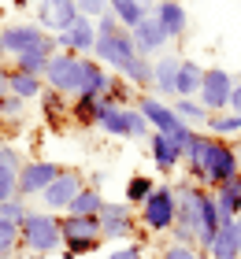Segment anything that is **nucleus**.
Wrapping results in <instances>:
<instances>
[{"label": "nucleus", "mask_w": 241, "mask_h": 259, "mask_svg": "<svg viewBox=\"0 0 241 259\" xmlns=\"http://www.w3.org/2000/svg\"><path fill=\"white\" fill-rule=\"evenodd\" d=\"M119 78H123L130 89H149L152 93V60L137 52L126 67H119Z\"/></svg>", "instance_id": "obj_24"}, {"label": "nucleus", "mask_w": 241, "mask_h": 259, "mask_svg": "<svg viewBox=\"0 0 241 259\" xmlns=\"http://www.w3.org/2000/svg\"><path fill=\"white\" fill-rule=\"evenodd\" d=\"M137 4H145V8H156V4H160V0H137Z\"/></svg>", "instance_id": "obj_46"}, {"label": "nucleus", "mask_w": 241, "mask_h": 259, "mask_svg": "<svg viewBox=\"0 0 241 259\" xmlns=\"http://www.w3.org/2000/svg\"><path fill=\"white\" fill-rule=\"evenodd\" d=\"M171 111H175L189 130H200L204 122H208V108H204L197 97H175V100H171Z\"/></svg>", "instance_id": "obj_27"}, {"label": "nucleus", "mask_w": 241, "mask_h": 259, "mask_svg": "<svg viewBox=\"0 0 241 259\" xmlns=\"http://www.w3.org/2000/svg\"><path fill=\"white\" fill-rule=\"evenodd\" d=\"M48 60L52 56H45V52H26V56H19L15 63V70H22V74H33V78H45V67H48Z\"/></svg>", "instance_id": "obj_35"}, {"label": "nucleus", "mask_w": 241, "mask_h": 259, "mask_svg": "<svg viewBox=\"0 0 241 259\" xmlns=\"http://www.w3.org/2000/svg\"><path fill=\"white\" fill-rule=\"evenodd\" d=\"M108 11H112V15L119 19V26H123V30H134V26H137L145 15H149L152 8L137 4V0H108Z\"/></svg>", "instance_id": "obj_29"}, {"label": "nucleus", "mask_w": 241, "mask_h": 259, "mask_svg": "<svg viewBox=\"0 0 241 259\" xmlns=\"http://www.w3.org/2000/svg\"><path fill=\"white\" fill-rule=\"evenodd\" d=\"M160 259H200L197 244H178V241H167L160 248Z\"/></svg>", "instance_id": "obj_38"}, {"label": "nucleus", "mask_w": 241, "mask_h": 259, "mask_svg": "<svg viewBox=\"0 0 241 259\" xmlns=\"http://www.w3.org/2000/svg\"><path fill=\"white\" fill-rule=\"evenodd\" d=\"M59 237H63V252L71 255H89L100 248V219L96 215H59Z\"/></svg>", "instance_id": "obj_6"}, {"label": "nucleus", "mask_w": 241, "mask_h": 259, "mask_svg": "<svg viewBox=\"0 0 241 259\" xmlns=\"http://www.w3.org/2000/svg\"><path fill=\"white\" fill-rule=\"evenodd\" d=\"M8 74H11V63H4V60H0V97L8 93Z\"/></svg>", "instance_id": "obj_44"}, {"label": "nucleus", "mask_w": 241, "mask_h": 259, "mask_svg": "<svg viewBox=\"0 0 241 259\" xmlns=\"http://www.w3.org/2000/svg\"><path fill=\"white\" fill-rule=\"evenodd\" d=\"M108 81H112V70L89 56L86 67H82V97H96V100H100L108 93Z\"/></svg>", "instance_id": "obj_23"}, {"label": "nucleus", "mask_w": 241, "mask_h": 259, "mask_svg": "<svg viewBox=\"0 0 241 259\" xmlns=\"http://www.w3.org/2000/svg\"><path fill=\"white\" fill-rule=\"evenodd\" d=\"M152 19L160 22V30L167 33V41H182V33L189 26V15H186V8L178 4V0H160V4L152 8Z\"/></svg>", "instance_id": "obj_19"}, {"label": "nucleus", "mask_w": 241, "mask_h": 259, "mask_svg": "<svg viewBox=\"0 0 241 259\" xmlns=\"http://www.w3.org/2000/svg\"><path fill=\"white\" fill-rule=\"evenodd\" d=\"M82 67L86 60L75 52H56L45 67V89L59 93V97H78L82 93Z\"/></svg>", "instance_id": "obj_8"}, {"label": "nucleus", "mask_w": 241, "mask_h": 259, "mask_svg": "<svg viewBox=\"0 0 241 259\" xmlns=\"http://www.w3.org/2000/svg\"><path fill=\"white\" fill-rule=\"evenodd\" d=\"M178 60H182V56H160V60H152V97H160V100H167V104L175 100Z\"/></svg>", "instance_id": "obj_20"}, {"label": "nucleus", "mask_w": 241, "mask_h": 259, "mask_svg": "<svg viewBox=\"0 0 241 259\" xmlns=\"http://www.w3.org/2000/svg\"><path fill=\"white\" fill-rule=\"evenodd\" d=\"M204 67L193 60H178V78H175V97H200Z\"/></svg>", "instance_id": "obj_25"}, {"label": "nucleus", "mask_w": 241, "mask_h": 259, "mask_svg": "<svg viewBox=\"0 0 241 259\" xmlns=\"http://www.w3.org/2000/svg\"><path fill=\"white\" fill-rule=\"evenodd\" d=\"M30 215V200H22V196H11L0 204V219L4 222H15V226H22V219Z\"/></svg>", "instance_id": "obj_36"}, {"label": "nucleus", "mask_w": 241, "mask_h": 259, "mask_svg": "<svg viewBox=\"0 0 241 259\" xmlns=\"http://www.w3.org/2000/svg\"><path fill=\"white\" fill-rule=\"evenodd\" d=\"M0 45H4V56H11V60H19V56H26V52L56 56L52 33H45L38 22H15V26H0Z\"/></svg>", "instance_id": "obj_5"}, {"label": "nucleus", "mask_w": 241, "mask_h": 259, "mask_svg": "<svg viewBox=\"0 0 241 259\" xmlns=\"http://www.w3.org/2000/svg\"><path fill=\"white\" fill-rule=\"evenodd\" d=\"M237 259H241V255H237Z\"/></svg>", "instance_id": "obj_50"}, {"label": "nucleus", "mask_w": 241, "mask_h": 259, "mask_svg": "<svg viewBox=\"0 0 241 259\" xmlns=\"http://www.w3.org/2000/svg\"><path fill=\"white\" fill-rule=\"evenodd\" d=\"M96 130L108 137H126V141H145L152 134L145 115L130 104V108H115L112 100H100L96 104Z\"/></svg>", "instance_id": "obj_3"}, {"label": "nucleus", "mask_w": 241, "mask_h": 259, "mask_svg": "<svg viewBox=\"0 0 241 259\" xmlns=\"http://www.w3.org/2000/svg\"><path fill=\"white\" fill-rule=\"evenodd\" d=\"M100 207H104V193H100V185L86 182V189H82L75 200H71L67 215H100Z\"/></svg>", "instance_id": "obj_30"}, {"label": "nucleus", "mask_w": 241, "mask_h": 259, "mask_svg": "<svg viewBox=\"0 0 241 259\" xmlns=\"http://www.w3.org/2000/svg\"><path fill=\"white\" fill-rule=\"evenodd\" d=\"M175 185V226H171V241L178 244H197L200 237V204L208 189L204 185H193L186 182H171Z\"/></svg>", "instance_id": "obj_1"}, {"label": "nucleus", "mask_w": 241, "mask_h": 259, "mask_svg": "<svg viewBox=\"0 0 241 259\" xmlns=\"http://www.w3.org/2000/svg\"><path fill=\"white\" fill-rule=\"evenodd\" d=\"M108 259H145V244L141 241H130V244H119V248L108 255Z\"/></svg>", "instance_id": "obj_42"}, {"label": "nucleus", "mask_w": 241, "mask_h": 259, "mask_svg": "<svg viewBox=\"0 0 241 259\" xmlns=\"http://www.w3.org/2000/svg\"><path fill=\"white\" fill-rule=\"evenodd\" d=\"M134 108L145 115V122H149V130L152 134H167L171 137L178 126H182V119H178V115L171 111V104L167 100H160V97H152V93H145V97L134 104Z\"/></svg>", "instance_id": "obj_16"}, {"label": "nucleus", "mask_w": 241, "mask_h": 259, "mask_svg": "<svg viewBox=\"0 0 241 259\" xmlns=\"http://www.w3.org/2000/svg\"><path fill=\"white\" fill-rule=\"evenodd\" d=\"M78 4L75 0H38V26L45 33H63L78 22Z\"/></svg>", "instance_id": "obj_14"}, {"label": "nucleus", "mask_w": 241, "mask_h": 259, "mask_svg": "<svg viewBox=\"0 0 241 259\" xmlns=\"http://www.w3.org/2000/svg\"><path fill=\"white\" fill-rule=\"evenodd\" d=\"M152 189H156V182L149 178V174H134V178L126 182V196H123V200L137 211V207L145 204V200H149V193H152Z\"/></svg>", "instance_id": "obj_32"}, {"label": "nucleus", "mask_w": 241, "mask_h": 259, "mask_svg": "<svg viewBox=\"0 0 241 259\" xmlns=\"http://www.w3.org/2000/svg\"><path fill=\"white\" fill-rule=\"evenodd\" d=\"M0 60H4V45H0Z\"/></svg>", "instance_id": "obj_47"}, {"label": "nucleus", "mask_w": 241, "mask_h": 259, "mask_svg": "<svg viewBox=\"0 0 241 259\" xmlns=\"http://www.w3.org/2000/svg\"><path fill=\"white\" fill-rule=\"evenodd\" d=\"M52 41H56V52H75V56H82V60H89V56H93V45H96V22L78 19L71 30L52 33Z\"/></svg>", "instance_id": "obj_15"}, {"label": "nucleus", "mask_w": 241, "mask_h": 259, "mask_svg": "<svg viewBox=\"0 0 241 259\" xmlns=\"http://www.w3.org/2000/svg\"><path fill=\"white\" fill-rule=\"evenodd\" d=\"M112 33H123V26H119V19L112 11H104V15L96 19V37H112Z\"/></svg>", "instance_id": "obj_41"}, {"label": "nucleus", "mask_w": 241, "mask_h": 259, "mask_svg": "<svg viewBox=\"0 0 241 259\" xmlns=\"http://www.w3.org/2000/svg\"><path fill=\"white\" fill-rule=\"evenodd\" d=\"M8 93L11 97H19V100H41V93H45V78H33V74H22V70L11 67V74H8Z\"/></svg>", "instance_id": "obj_26"}, {"label": "nucleus", "mask_w": 241, "mask_h": 259, "mask_svg": "<svg viewBox=\"0 0 241 259\" xmlns=\"http://www.w3.org/2000/svg\"><path fill=\"white\" fill-rule=\"evenodd\" d=\"M130 37H134V49H137L141 56H149V60H152V56H160L167 45H171V41H167V33L160 30V22L152 19V11L137 22L134 30H130Z\"/></svg>", "instance_id": "obj_17"}, {"label": "nucleus", "mask_w": 241, "mask_h": 259, "mask_svg": "<svg viewBox=\"0 0 241 259\" xmlns=\"http://www.w3.org/2000/svg\"><path fill=\"white\" fill-rule=\"evenodd\" d=\"M22 248H26L30 255H52L63 248V237H59V215H52V211H33L22 219Z\"/></svg>", "instance_id": "obj_4"}, {"label": "nucleus", "mask_w": 241, "mask_h": 259, "mask_svg": "<svg viewBox=\"0 0 241 259\" xmlns=\"http://www.w3.org/2000/svg\"><path fill=\"white\" fill-rule=\"evenodd\" d=\"M241 167H237V152L230 141H219V137H204V156H200V185L204 189H219L223 182L237 178Z\"/></svg>", "instance_id": "obj_2"}, {"label": "nucleus", "mask_w": 241, "mask_h": 259, "mask_svg": "<svg viewBox=\"0 0 241 259\" xmlns=\"http://www.w3.org/2000/svg\"><path fill=\"white\" fill-rule=\"evenodd\" d=\"M204 134H208V137H219V141L241 137V115H237V111H219V115H208V122H204Z\"/></svg>", "instance_id": "obj_28"}, {"label": "nucleus", "mask_w": 241, "mask_h": 259, "mask_svg": "<svg viewBox=\"0 0 241 259\" xmlns=\"http://www.w3.org/2000/svg\"><path fill=\"white\" fill-rule=\"evenodd\" d=\"M208 259H237L241 248H237V237H234V230H230V222H219V233H215V241H212V248L204 252Z\"/></svg>", "instance_id": "obj_31"}, {"label": "nucleus", "mask_w": 241, "mask_h": 259, "mask_svg": "<svg viewBox=\"0 0 241 259\" xmlns=\"http://www.w3.org/2000/svg\"><path fill=\"white\" fill-rule=\"evenodd\" d=\"M22 152L15 145H0V204L19 196V170H22Z\"/></svg>", "instance_id": "obj_18"}, {"label": "nucleus", "mask_w": 241, "mask_h": 259, "mask_svg": "<svg viewBox=\"0 0 241 259\" xmlns=\"http://www.w3.org/2000/svg\"><path fill=\"white\" fill-rule=\"evenodd\" d=\"M19 248H22V230L15 226V222L0 219V259H11Z\"/></svg>", "instance_id": "obj_33"}, {"label": "nucleus", "mask_w": 241, "mask_h": 259, "mask_svg": "<svg viewBox=\"0 0 241 259\" xmlns=\"http://www.w3.org/2000/svg\"><path fill=\"white\" fill-rule=\"evenodd\" d=\"M234 152H237V167H241V137H237V145H234Z\"/></svg>", "instance_id": "obj_45"}, {"label": "nucleus", "mask_w": 241, "mask_h": 259, "mask_svg": "<svg viewBox=\"0 0 241 259\" xmlns=\"http://www.w3.org/2000/svg\"><path fill=\"white\" fill-rule=\"evenodd\" d=\"M96 97H75V104H71V119H75L78 126H96Z\"/></svg>", "instance_id": "obj_34"}, {"label": "nucleus", "mask_w": 241, "mask_h": 259, "mask_svg": "<svg viewBox=\"0 0 241 259\" xmlns=\"http://www.w3.org/2000/svg\"><path fill=\"white\" fill-rule=\"evenodd\" d=\"M100 241H134L137 237V211L126 200H104L100 207Z\"/></svg>", "instance_id": "obj_9"}, {"label": "nucleus", "mask_w": 241, "mask_h": 259, "mask_svg": "<svg viewBox=\"0 0 241 259\" xmlns=\"http://www.w3.org/2000/svg\"><path fill=\"white\" fill-rule=\"evenodd\" d=\"M212 200L219 207V222H234L241 215V174L230 182H223L219 189H212Z\"/></svg>", "instance_id": "obj_22"}, {"label": "nucleus", "mask_w": 241, "mask_h": 259, "mask_svg": "<svg viewBox=\"0 0 241 259\" xmlns=\"http://www.w3.org/2000/svg\"><path fill=\"white\" fill-rule=\"evenodd\" d=\"M200 259H208V255H204V252H200Z\"/></svg>", "instance_id": "obj_49"}, {"label": "nucleus", "mask_w": 241, "mask_h": 259, "mask_svg": "<svg viewBox=\"0 0 241 259\" xmlns=\"http://www.w3.org/2000/svg\"><path fill=\"white\" fill-rule=\"evenodd\" d=\"M234 74L226 67H204V81H200V104L208 108V115L230 111V93H234Z\"/></svg>", "instance_id": "obj_11"}, {"label": "nucleus", "mask_w": 241, "mask_h": 259, "mask_svg": "<svg viewBox=\"0 0 241 259\" xmlns=\"http://www.w3.org/2000/svg\"><path fill=\"white\" fill-rule=\"evenodd\" d=\"M22 115H26V100H19V97H11V93H4V97H0V119L19 122Z\"/></svg>", "instance_id": "obj_39"}, {"label": "nucleus", "mask_w": 241, "mask_h": 259, "mask_svg": "<svg viewBox=\"0 0 241 259\" xmlns=\"http://www.w3.org/2000/svg\"><path fill=\"white\" fill-rule=\"evenodd\" d=\"M137 226L145 233H171V226H175V185L156 182L149 200L137 207Z\"/></svg>", "instance_id": "obj_7"}, {"label": "nucleus", "mask_w": 241, "mask_h": 259, "mask_svg": "<svg viewBox=\"0 0 241 259\" xmlns=\"http://www.w3.org/2000/svg\"><path fill=\"white\" fill-rule=\"evenodd\" d=\"M41 111H45V119H59V115L67 111V97H59V93H52V89H45L41 93Z\"/></svg>", "instance_id": "obj_37"}, {"label": "nucleus", "mask_w": 241, "mask_h": 259, "mask_svg": "<svg viewBox=\"0 0 241 259\" xmlns=\"http://www.w3.org/2000/svg\"><path fill=\"white\" fill-rule=\"evenodd\" d=\"M86 174L75 170V167H63L59 170V178L48 185V189L38 196L41 200V211H52V215H67V207H71V200H75L82 189H86Z\"/></svg>", "instance_id": "obj_10"}, {"label": "nucleus", "mask_w": 241, "mask_h": 259, "mask_svg": "<svg viewBox=\"0 0 241 259\" xmlns=\"http://www.w3.org/2000/svg\"><path fill=\"white\" fill-rule=\"evenodd\" d=\"M59 163L56 159H26L22 163V170H19V196L22 200H38L48 185H52L59 178Z\"/></svg>", "instance_id": "obj_12"}, {"label": "nucleus", "mask_w": 241, "mask_h": 259, "mask_svg": "<svg viewBox=\"0 0 241 259\" xmlns=\"http://www.w3.org/2000/svg\"><path fill=\"white\" fill-rule=\"evenodd\" d=\"M134 56H137V49H134V37H130V30L112 33V37H96V45H93V60L104 63L112 74H119V67H126Z\"/></svg>", "instance_id": "obj_13"}, {"label": "nucleus", "mask_w": 241, "mask_h": 259, "mask_svg": "<svg viewBox=\"0 0 241 259\" xmlns=\"http://www.w3.org/2000/svg\"><path fill=\"white\" fill-rule=\"evenodd\" d=\"M149 156H152V167L160 174H175L182 167V152L175 148V141L167 134H149Z\"/></svg>", "instance_id": "obj_21"}, {"label": "nucleus", "mask_w": 241, "mask_h": 259, "mask_svg": "<svg viewBox=\"0 0 241 259\" xmlns=\"http://www.w3.org/2000/svg\"><path fill=\"white\" fill-rule=\"evenodd\" d=\"M75 4H78V15L89 19V22H96L108 11V0H75Z\"/></svg>", "instance_id": "obj_40"}, {"label": "nucleus", "mask_w": 241, "mask_h": 259, "mask_svg": "<svg viewBox=\"0 0 241 259\" xmlns=\"http://www.w3.org/2000/svg\"><path fill=\"white\" fill-rule=\"evenodd\" d=\"M230 111H237V115H241V78L234 81V93H230Z\"/></svg>", "instance_id": "obj_43"}, {"label": "nucleus", "mask_w": 241, "mask_h": 259, "mask_svg": "<svg viewBox=\"0 0 241 259\" xmlns=\"http://www.w3.org/2000/svg\"><path fill=\"white\" fill-rule=\"evenodd\" d=\"M0 19H4V8H0Z\"/></svg>", "instance_id": "obj_48"}]
</instances>
